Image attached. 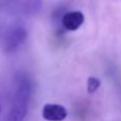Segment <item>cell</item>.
Here are the masks:
<instances>
[{
  "instance_id": "obj_2",
  "label": "cell",
  "mask_w": 121,
  "mask_h": 121,
  "mask_svg": "<svg viewBox=\"0 0 121 121\" xmlns=\"http://www.w3.org/2000/svg\"><path fill=\"white\" fill-rule=\"evenodd\" d=\"M32 82L26 76L19 77L17 86L15 87V91L12 99V104H17V105H24L28 106L30 98L32 94Z\"/></svg>"
},
{
  "instance_id": "obj_7",
  "label": "cell",
  "mask_w": 121,
  "mask_h": 121,
  "mask_svg": "<svg viewBox=\"0 0 121 121\" xmlns=\"http://www.w3.org/2000/svg\"><path fill=\"white\" fill-rule=\"evenodd\" d=\"M101 86V80L96 77H89L87 82V90L89 93H94Z\"/></svg>"
},
{
  "instance_id": "obj_4",
  "label": "cell",
  "mask_w": 121,
  "mask_h": 121,
  "mask_svg": "<svg viewBox=\"0 0 121 121\" xmlns=\"http://www.w3.org/2000/svg\"><path fill=\"white\" fill-rule=\"evenodd\" d=\"M85 16L79 11L68 12L62 17V26L69 31H75L82 25Z\"/></svg>"
},
{
  "instance_id": "obj_1",
  "label": "cell",
  "mask_w": 121,
  "mask_h": 121,
  "mask_svg": "<svg viewBox=\"0 0 121 121\" xmlns=\"http://www.w3.org/2000/svg\"><path fill=\"white\" fill-rule=\"evenodd\" d=\"M27 30L23 26L12 28L5 33L2 40V49L5 53H12L16 50L27 39Z\"/></svg>"
},
{
  "instance_id": "obj_5",
  "label": "cell",
  "mask_w": 121,
  "mask_h": 121,
  "mask_svg": "<svg viewBox=\"0 0 121 121\" xmlns=\"http://www.w3.org/2000/svg\"><path fill=\"white\" fill-rule=\"evenodd\" d=\"M28 112V106L12 104L9 112L7 115L5 121H24Z\"/></svg>"
},
{
  "instance_id": "obj_6",
  "label": "cell",
  "mask_w": 121,
  "mask_h": 121,
  "mask_svg": "<svg viewBox=\"0 0 121 121\" xmlns=\"http://www.w3.org/2000/svg\"><path fill=\"white\" fill-rule=\"evenodd\" d=\"M42 2H43V0H27V2L25 3V7H24L25 13L30 14V15L38 13L42 8Z\"/></svg>"
},
{
  "instance_id": "obj_3",
  "label": "cell",
  "mask_w": 121,
  "mask_h": 121,
  "mask_svg": "<svg viewBox=\"0 0 121 121\" xmlns=\"http://www.w3.org/2000/svg\"><path fill=\"white\" fill-rule=\"evenodd\" d=\"M42 116L47 121H63L68 116V112L59 104H45L42 109Z\"/></svg>"
},
{
  "instance_id": "obj_8",
  "label": "cell",
  "mask_w": 121,
  "mask_h": 121,
  "mask_svg": "<svg viewBox=\"0 0 121 121\" xmlns=\"http://www.w3.org/2000/svg\"><path fill=\"white\" fill-rule=\"evenodd\" d=\"M0 110H1V108H0Z\"/></svg>"
}]
</instances>
